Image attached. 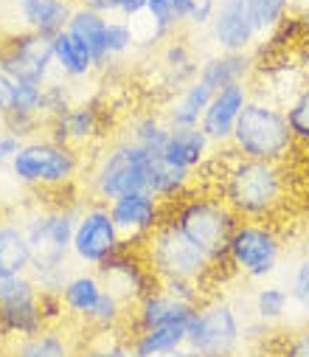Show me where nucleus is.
Wrapping results in <instances>:
<instances>
[{
	"label": "nucleus",
	"instance_id": "40",
	"mask_svg": "<svg viewBox=\"0 0 309 357\" xmlns=\"http://www.w3.org/2000/svg\"><path fill=\"white\" fill-rule=\"evenodd\" d=\"M0 127L6 132L17 135L20 141H31L40 135V130L45 127L43 116H26V113H9L6 119H0Z\"/></svg>",
	"mask_w": 309,
	"mask_h": 357
},
{
	"label": "nucleus",
	"instance_id": "14",
	"mask_svg": "<svg viewBox=\"0 0 309 357\" xmlns=\"http://www.w3.org/2000/svg\"><path fill=\"white\" fill-rule=\"evenodd\" d=\"M45 135L54 138L56 144H70V146H90L98 138H105L107 130V110L98 99H82L76 102L65 116L45 121Z\"/></svg>",
	"mask_w": 309,
	"mask_h": 357
},
{
	"label": "nucleus",
	"instance_id": "34",
	"mask_svg": "<svg viewBox=\"0 0 309 357\" xmlns=\"http://www.w3.org/2000/svg\"><path fill=\"white\" fill-rule=\"evenodd\" d=\"M248 9L253 17V26L259 34L276 31L289 12V0H248Z\"/></svg>",
	"mask_w": 309,
	"mask_h": 357
},
{
	"label": "nucleus",
	"instance_id": "10",
	"mask_svg": "<svg viewBox=\"0 0 309 357\" xmlns=\"http://www.w3.org/2000/svg\"><path fill=\"white\" fill-rule=\"evenodd\" d=\"M119 250H124V242L110 217L107 203H98V200L82 203L73 225V242H70L73 261L87 267V271H98Z\"/></svg>",
	"mask_w": 309,
	"mask_h": 357
},
{
	"label": "nucleus",
	"instance_id": "20",
	"mask_svg": "<svg viewBox=\"0 0 309 357\" xmlns=\"http://www.w3.org/2000/svg\"><path fill=\"white\" fill-rule=\"evenodd\" d=\"M105 290H107V284H105V279L98 276V271H87V267L73 271L68 276L62 293H59L62 310L70 318H76L79 324H84L93 315V310L101 301V296H105Z\"/></svg>",
	"mask_w": 309,
	"mask_h": 357
},
{
	"label": "nucleus",
	"instance_id": "37",
	"mask_svg": "<svg viewBox=\"0 0 309 357\" xmlns=\"http://www.w3.org/2000/svg\"><path fill=\"white\" fill-rule=\"evenodd\" d=\"M146 17H149V26H152V43L172 37L174 29H177L174 12H172V0H146Z\"/></svg>",
	"mask_w": 309,
	"mask_h": 357
},
{
	"label": "nucleus",
	"instance_id": "3",
	"mask_svg": "<svg viewBox=\"0 0 309 357\" xmlns=\"http://www.w3.org/2000/svg\"><path fill=\"white\" fill-rule=\"evenodd\" d=\"M166 222H172L211 264L225 259L234 228L239 225L234 211L220 197L209 195H183L169 211Z\"/></svg>",
	"mask_w": 309,
	"mask_h": 357
},
{
	"label": "nucleus",
	"instance_id": "29",
	"mask_svg": "<svg viewBox=\"0 0 309 357\" xmlns=\"http://www.w3.org/2000/svg\"><path fill=\"white\" fill-rule=\"evenodd\" d=\"M130 346L138 357H163L180 346H188V324L174 326H155L144 332H133Z\"/></svg>",
	"mask_w": 309,
	"mask_h": 357
},
{
	"label": "nucleus",
	"instance_id": "16",
	"mask_svg": "<svg viewBox=\"0 0 309 357\" xmlns=\"http://www.w3.org/2000/svg\"><path fill=\"white\" fill-rule=\"evenodd\" d=\"M209 29L220 54H250L259 37L248 0H217V15Z\"/></svg>",
	"mask_w": 309,
	"mask_h": 357
},
{
	"label": "nucleus",
	"instance_id": "11",
	"mask_svg": "<svg viewBox=\"0 0 309 357\" xmlns=\"http://www.w3.org/2000/svg\"><path fill=\"white\" fill-rule=\"evenodd\" d=\"M54 326L45 310V296L37 290L31 276L0 279V335L20 340Z\"/></svg>",
	"mask_w": 309,
	"mask_h": 357
},
{
	"label": "nucleus",
	"instance_id": "44",
	"mask_svg": "<svg viewBox=\"0 0 309 357\" xmlns=\"http://www.w3.org/2000/svg\"><path fill=\"white\" fill-rule=\"evenodd\" d=\"M20 146H23V141H20L17 135H12V132H6V130L0 132V169L12 163V158L20 152Z\"/></svg>",
	"mask_w": 309,
	"mask_h": 357
},
{
	"label": "nucleus",
	"instance_id": "46",
	"mask_svg": "<svg viewBox=\"0 0 309 357\" xmlns=\"http://www.w3.org/2000/svg\"><path fill=\"white\" fill-rule=\"evenodd\" d=\"M191 6H194V0H172V12H174V20L177 26H183L191 15Z\"/></svg>",
	"mask_w": 309,
	"mask_h": 357
},
{
	"label": "nucleus",
	"instance_id": "24",
	"mask_svg": "<svg viewBox=\"0 0 309 357\" xmlns=\"http://www.w3.org/2000/svg\"><path fill=\"white\" fill-rule=\"evenodd\" d=\"M107 26H110V17L98 15V12H90L84 6H76L70 20H68V34L76 37L93 56L96 68H107V51H105V40H107Z\"/></svg>",
	"mask_w": 309,
	"mask_h": 357
},
{
	"label": "nucleus",
	"instance_id": "49",
	"mask_svg": "<svg viewBox=\"0 0 309 357\" xmlns=\"http://www.w3.org/2000/svg\"><path fill=\"white\" fill-rule=\"evenodd\" d=\"M303 259H309V234H306V239H303Z\"/></svg>",
	"mask_w": 309,
	"mask_h": 357
},
{
	"label": "nucleus",
	"instance_id": "33",
	"mask_svg": "<svg viewBox=\"0 0 309 357\" xmlns=\"http://www.w3.org/2000/svg\"><path fill=\"white\" fill-rule=\"evenodd\" d=\"M284 116H287L292 141L309 146V82H303L292 93V99L284 105Z\"/></svg>",
	"mask_w": 309,
	"mask_h": 357
},
{
	"label": "nucleus",
	"instance_id": "19",
	"mask_svg": "<svg viewBox=\"0 0 309 357\" xmlns=\"http://www.w3.org/2000/svg\"><path fill=\"white\" fill-rule=\"evenodd\" d=\"M211 149H214V144L205 138V132L199 127H172L169 138L160 149V158L169 166L194 174L197 169H202L211 160Z\"/></svg>",
	"mask_w": 309,
	"mask_h": 357
},
{
	"label": "nucleus",
	"instance_id": "31",
	"mask_svg": "<svg viewBox=\"0 0 309 357\" xmlns=\"http://www.w3.org/2000/svg\"><path fill=\"white\" fill-rule=\"evenodd\" d=\"M169 121L166 116H158V113H141L130 121V130L124 132L130 141H135L138 146H144L146 152H155L160 155L166 138H169Z\"/></svg>",
	"mask_w": 309,
	"mask_h": 357
},
{
	"label": "nucleus",
	"instance_id": "26",
	"mask_svg": "<svg viewBox=\"0 0 309 357\" xmlns=\"http://www.w3.org/2000/svg\"><path fill=\"white\" fill-rule=\"evenodd\" d=\"M214 91L209 84H202L199 79H194L191 84H186L183 91H177L166 107V121L169 127H199L202 121V113L209 110V102H211Z\"/></svg>",
	"mask_w": 309,
	"mask_h": 357
},
{
	"label": "nucleus",
	"instance_id": "13",
	"mask_svg": "<svg viewBox=\"0 0 309 357\" xmlns=\"http://www.w3.org/2000/svg\"><path fill=\"white\" fill-rule=\"evenodd\" d=\"M107 208L127 250L144 248L149 236L166 222L163 200H158L149 192H133V195L116 197L113 203H107Z\"/></svg>",
	"mask_w": 309,
	"mask_h": 357
},
{
	"label": "nucleus",
	"instance_id": "39",
	"mask_svg": "<svg viewBox=\"0 0 309 357\" xmlns=\"http://www.w3.org/2000/svg\"><path fill=\"white\" fill-rule=\"evenodd\" d=\"M12 113L43 116V84H37V82H15Z\"/></svg>",
	"mask_w": 309,
	"mask_h": 357
},
{
	"label": "nucleus",
	"instance_id": "28",
	"mask_svg": "<svg viewBox=\"0 0 309 357\" xmlns=\"http://www.w3.org/2000/svg\"><path fill=\"white\" fill-rule=\"evenodd\" d=\"M160 65H163V82L174 93L183 91L186 84H191L199 73V62L194 59L186 40H169L160 51Z\"/></svg>",
	"mask_w": 309,
	"mask_h": 357
},
{
	"label": "nucleus",
	"instance_id": "36",
	"mask_svg": "<svg viewBox=\"0 0 309 357\" xmlns=\"http://www.w3.org/2000/svg\"><path fill=\"white\" fill-rule=\"evenodd\" d=\"M135 45V29L127 20H110L107 26V40H105V51H107V62H116L121 56H127Z\"/></svg>",
	"mask_w": 309,
	"mask_h": 357
},
{
	"label": "nucleus",
	"instance_id": "7",
	"mask_svg": "<svg viewBox=\"0 0 309 357\" xmlns=\"http://www.w3.org/2000/svg\"><path fill=\"white\" fill-rule=\"evenodd\" d=\"M144 259L155 273L158 284L163 282H194L202 287L205 276L211 273V261L205 259L172 222H163L149 242L144 245Z\"/></svg>",
	"mask_w": 309,
	"mask_h": 357
},
{
	"label": "nucleus",
	"instance_id": "21",
	"mask_svg": "<svg viewBox=\"0 0 309 357\" xmlns=\"http://www.w3.org/2000/svg\"><path fill=\"white\" fill-rule=\"evenodd\" d=\"M73 9L76 6L70 0H17V17L23 29L43 34L48 40L68 29Z\"/></svg>",
	"mask_w": 309,
	"mask_h": 357
},
{
	"label": "nucleus",
	"instance_id": "4",
	"mask_svg": "<svg viewBox=\"0 0 309 357\" xmlns=\"http://www.w3.org/2000/svg\"><path fill=\"white\" fill-rule=\"evenodd\" d=\"M12 177L34 192H59L73 186L82 172V155L70 144H56L48 135L23 141L20 152L9 163Z\"/></svg>",
	"mask_w": 309,
	"mask_h": 357
},
{
	"label": "nucleus",
	"instance_id": "2",
	"mask_svg": "<svg viewBox=\"0 0 309 357\" xmlns=\"http://www.w3.org/2000/svg\"><path fill=\"white\" fill-rule=\"evenodd\" d=\"M160 155L146 152L127 135L116 138L101 149L87 172V189L93 200L98 203H113L116 197L133 195V192H146L149 177L155 172V163Z\"/></svg>",
	"mask_w": 309,
	"mask_h": 357
},
{
	"label": "nucleus",
	"instance_id": "45",
	"mask_svg": "<svg viewBox=\"0 0 309 357\" xmlns=\"http://www.w3.org/2000/svg\"><path fill=\"white\" fill-rule=\"evenodd\" d=\"M12 102H15V79L0 70V119L12 113Z\"/></svg>",
	"mask_w": 309,
	"mask_h": 357
},
{
	"label": "nucleus",
	"instance_id": "42",
	"mask_svg": "<svg viewBox=\"0 0 309 357\" xmlns=\"http://www.w3.org/2000/svg\"><path fill=\"white\" fill-rule=\"evenodd\" d=\"M278 357H309V326H301V329L289 332L281 340Z\"/></svg>",
	"mask_w": 309,
	"mask_h": 357
},
{
	"label": "nucleus",
	"instance_id": "41",
	"mask_svg": "<svg viewBox=\"0 0 309 357\" xmlns=\"http://www.w3.org/2000/svg\"><path fill=\"white\" fill-rule=\"evenodd\" d=\"M289 298L298 310L309 312V259H301L289 276Z\"/></svg>",
	"mask_w": 309,
	"mask_h": 357
},
{
	"label": "nucleus",
	"instance_id": "25",
	"mask_svg": "<svg viewBox=\"0 0 309 357\" xmlns=\"http://www.w3.org/2000/svg\"><path fill=\"white\" fill-rule=\"evenodd\" d=\"M250 73H253V56L250 54H214V56L199 62L197 79L202 84H209L217 93V91H223V87L248 82Z\"/></svg>",
	"mask_w": 309,
	"mask_h": 357
},
{
	"label": "nucleus",
	"instance_id": "18",
	"mask_svg": "<svg viewBox=\"0 0 309 357\" xmlns=\"http://www.w3.org/2000/svg\"><path fill=\"white\" fill-rule=\"evenodd\" d=\"M197 312V304L180 301L169 296L160 284L146 293L141 301L133 304V332L155 329V326H174V324H188Z\"/></svg>",
	"mask_w": 309,
	"mask_h": 357
},
{
	"label": "nucleus",
	"instance_id": "50",
	"mask_svg": "<svg viewBox=\"0 0 309 357\" xmlns=\"http://www.w3.org/2000/svg\"><path fill=\"white\" fill-rule=\"evenodd\" d=\"M0 132H3V127H0Z\"/></svg>",
	"mask_w": 309,
	"mask_h": 357
},
{
	"label": "nucleus",
	"instance_id": "35",
	"mask_svg": "<svg viewBox=\"0 0 309 357\" xmlns=\"http://www.w3.org/2000/svg\"><path fill=\"white\" fill-rule=\"evenodd\" d=\"M79 6L105 17H121L127 23L146 15V0H79Z\"/></svg>",
	"mask_w": 309,
	"mask_h": 357
},
{
	"label": "nucleus",
	"instance_id": "38",
	"mask_svg": "<svg viewBox=\"0 0 309 357\" xmlns=\"http://www.w3.org/2000/svg\"><path fill=\"white\" fill-rule=\"evenodd\" d=\"M76 357H138L130 346V340H119V337H107V335H98L90 343L79 346Z\"/></svg>",
	"mask_w": 309,
	"mask_h": 357
},
{
	"label": "nucleus",
	"instance_id": "6",
	"mask_svg": "<svg viewBox=\"0 0 309 357\" xmlns=\"http://www.w3.org/2000/svg\"><path fill=\"white\" fill-rule=\"evenodd\" d=\"M245 343V321L239 307L214 296L199 301L194 318L188 321V346L199 351V357H239Z\"/></svg>",
	"mask_w": 309,
	"mask_h": 357
},
{
	"label": "nucleus",
	"instance_id": "15",
	"mask_svg": "<svg viewBox=\"0 0 309 357\" xmlns=\"http://www.w3.org/2000/svg\"><path fill=\"white\" fill-rule=\"evenodd\" d=\"M98 276L105 279V284H107L110 290H116L130 307L158 287V279H155V273L149 271L144 253L127 250V248L119 250L113 259H107L105 264H101V267H98Z\"/></svg>",
	"mask_w": 309,
	"mask_h": 357
},
{
	"label": "nucleus",
	"instance_id": "47",
	"mask_svg": "<svg viewBox=\"0 0 309 357\" xmlns=\"http://www.w3.org/2000/svg\"><path fill=\"white\" fill-rule=\"evenodd\" d=\"M163 357H199V351H194L191 346H180V349H174V351H169Z\"/></svg>",
	"mask_w": 309,
	"mask_h": 357
},
{
	"label": "nucleus",
	"instance_id": "23",
	"mask_svg": "<svg viewBox=\"0 0 309 357\" xmlns=\"http://www.w3.org/2000/svg\"><path fill=\"white\" fill-rule=\"evenodd\" d=\"M79 346L73 340V335L62 326H45L37 335L12 340L9 357H76Z\"/></svg>",
	"mask_w": 309,
	"mask_h": 357
},
{
	"label": "nucleus",
	"instance_id": "9",
	"mask_svg": "<svg viewBox=\"0 0 309 357\" xmlns=\"http://www.w3.org/2000/svg\"><path fill=\"white\" fill-rule=\"evenodd\" d=\"M79 206L37 208L23 220L26 239L34 253V267H70V242Z\"/></svg>",
	"mask_w": 309,
	"mask_h": 357
},
{
	"label": "nucleus",
	"instance_id": "48",
	"mask_svg": "<svg viewBox=\"0 0 309 357\" xmlns=\"http://www.w3.org/2000/svg\"><path fill=\"white\" fill-rule=\"evenodd\" d=\"M298 23H301V29H306V31H309V9H306L301 17H298Z\"/></svg>",
	"mask_w": 309,
	"mask_h": 357
},
{
	"label": "nucleus",
	"instance_id": "12",
	"mask_svg": "<svg viewBox=\"0 0 309 357\" xmlns=\"http://www.w3.org/2000/svg\"><path fill=\"white\" fill-rule=\"evenodd\" d=\"M0 70L15 82H37L45 84L54 79V54L51 40L34 31H17L0 40Z\"/></svg>",
	"mask_w": 309,
	"mask_h": 357
},
{
	"label": "nucleus",
	"instance_id": "8",
	"mask_svg": "<svg viewBox=\"0 0 309 357\" xmlns=\"http://www.w3.org/2000/svg\"><path fill=\"white\" fill-rule=\"evenodd\" d=\"M281 256H284V242H281L278 231L273 225H267V222L245 220V222H239L234 228L225 261L242 279L264 284L270 276H276L278 264H281Z\"/></svg>",
	"mask_w": 309,
	"mask_h": 357
},
{
	"label": "nucleus",
	"instance_id": "22",
	"mask_svg": "<svg viewBox=\"0 0 309 357\" xmlns=\"http://www.w3.org/2000/svg\"><path fill=\"white\" fill-rule=\"evenodd\" d=\"M34 267V253L26 239L23 222H0V279L29 276Z\"/></svg>",
	"mask_w": 309,
	"mask_h": 357
},
{
	"label": "nucleus",
	"instance_id": "30",
	"mask_svg": "<svg viewBox=\"0 0 309 357\" xmlns=\"http://www.w3.org/2000/svg\"><path fill=\"white\" fill-rule=\"evenodd\" d=\"M289 307H292V298H289V290L281 287V284H259L253 298H250V310H253V318L262 324V326H276L281 324L287 315H289Z\"/></svg>",
	"mask_w": 309,
	"mask_h": 357
},
{
	"label": "nucleus",
	"instance_id": "17",
	"mask_svg": "<svg viewBox=\"0 0 309 357\" xmlns=\"http://www.w3.org/2000/svg\"><path fill=\"white\" fill-rule=\"evenodd\" d=\"M250 84L248 82H239V84H231V87H223L217 91L209 102V110L202 113V121H199V130L205 132L214 146H228L231 144V135L236 130V121L245 110V105L250 102Z\"/></svg>",
	"mask_w": 309,
	"mask_h": 357
},
{
	"label": "nucleus",
	"instance_id": "1",
	"mask_svg": "<svg viewBox=\"0 0 309 357\" xmlns=\"http://www.w3.org/2000/svg\"><path fill=\"white\" fill-rule=\"evenodd\" d=\"M220 200L234 211L239 222H264L284 203V174L278 163L228 158L220 177Z\"/></svg>",
	"mask_w": 309,
	"mask_h": 357
},
{
	"label": "nucleus",
	"instance_id": "27",
	"mask_svg": "<svg viewBox=\"0 0 309 357\" xmlns=\"http://www.w3.org/2000/svg\"><path fill=\"white\" fill-rule=\"evenodd\" d=\"M51 54H54V70L68 82H82L96 70L90 51L68 31H59L56 37H51Z\"/></svg>",
	"mask_w": 309,
	"mask_h": 357
},
{
	"label": "nucleus",
	"instance_id": "32",
	"mask_svg": "<svg viewBox=\"0 0 309 357\" xmlns=\"http://www.w3.org/2000/svg\"><path fill=\"white\" fill-rule=\"evenodd\" d=\"M79 99L73 96V84L62 76H54L43 84V121H54L65 116Z\"/></svg>",
	"mask_w": 309,
	"mask_h": 357
},
{
	"label": "nucleus",
	"instance_id": "43",
	"mask_svg": "<svg viewBox=\"0 0 309 357\" xmlns=\"http://www.w3.org/2000/svg\"><path fill=\"white\" fill-rule=\"evenodd\" d=\"M214 15H217V0H194L191 15H188L186 23L194 26V29H209Z\"/></svg>",
	"mask_w": 309,
	"mask_h": 357
},
{
	"label": "nucleus",
	"instance_id": "5",
	"mask_svg": "<svg viewBox=\"0 0 309 357\" xmlns=\"http://www.w3.org/2000/svg\"><path fill=\"white\" fill-rule=\"evenodd\" d=\"M292 144L295 141L287 127L284 107H278L270 99L250 96V102L245 105V110L236 121V130H234L228 146L239 158L278 163L284 155H289Z\"/></svg>",
	"mask_w": 309,
	"mask_h": 357
}]
</instances>
